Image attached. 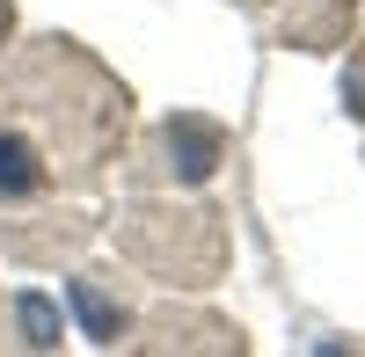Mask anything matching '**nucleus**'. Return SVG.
Listing matches in <instances>:
<instances>
[{
	"instance_id": "1",
	"label": "nucleus",
	"mask_w": 365,
	"mask_h": 357,
	"mask_svg": "<svg viewBox=\"0 0 365 357\" xmlns=\"http://www.w3.org/2000/svg\"><path fill=\"white\" fill-rule=\"evenodd\" d=\"M44 175H51L44 146L29 132H15V124H0V197H37Z\"/></svg>"
},
{
	"instance_id": "2",
	"label": "nucleus",
	"mask_w": 365,
	"mask_h": 357,
	"mask_svg": "<svg viewBox=\"0 0 365 357\" xmlns=\"http://www.w3.org/2000/svg\"><path fill=\"white\" fill-rule=\"evenodd\" d=\"M168 154L182 168V183H205L212 161H220V124H205V117H175V124H168Z\"/></svg>"
},
{
	"instance_id": "3",
	"label": "nucleus",
	"mask_w": 365,
	"mask_h": 357,
	"mask_svg": "<svg viewBox=\"0 0 365 357\" xmlns=\"http://www.w3.org/2000/svg\"><path fill=\"white\" fill-rule=\"evenodd\" d=\"M66 299H73V314H81V329L96 336V343H117V307H110L103 292L88 284V277H73V284H66Z\"/></svg>"
},
{
	"instance_id": "4",
	"label": "nucleus",
	"mask_w": 365,
	"mask_h": 357,
	"mask_svg": "<svg viewBox=\"0 0 365 357\" xmlns=\"http://www.w3.org/2000/svg\"><path fill=\"white\" fill-rule=\"evenodd\" d=\"M15 314H22V343H29V350H51V343H58V307L44 299V292H22Z\"/></svg>"
},
{
	"instance_id": "5",
	"label": "nucleus",
	"mask_w": 365,
	"mask_h": 357,
	"mask_svg": "<svg viewBox=\"0 0 365 357\" xmlns=\"http://www.w3.org/2000/svg\"><path fill=\"white\" fill-rule=\"evenodd\" d=\"M8 29H15V8H8V0H0V44H8Z\"/></svg>"
}]
</instances>
